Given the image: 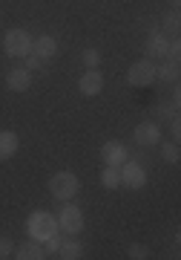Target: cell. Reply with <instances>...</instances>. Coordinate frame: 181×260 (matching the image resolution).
Segmentation results:
<instances>
[{"label":"cell","instance_id":"cell-1","mask_svg":"<svg viewBox=\"0 0 181 260\" xmlns=\"http://www.w3.org/2000/svg\"><path fill=\"white\" fill-rule=\"evenodd\" d=\"M26 232H29V237H32V240L43 243L49 234L58 232V217H55V214H49V211H32L26 217Z\"/></svg>","mask_w":181,"mask_h":260},{"label":"cell","instance_id":"cell-16","mask_svg":"<svg viewBox=\"0 0 181 260\" xmlns=\"http://www.w3.org/2000/svg\"><path fill=\"white\" fill-rule=\"evenodd\" d=\"M155 81L175 84L178 81V64H175V61H161V64H155Z\"/></svg>","mask_w":181,"mask_h":260},{"label":"cell","instance_id":"cell-12","mask_svg":"<svg viewBox=\"0 0 181 260\" xmlns=\"http://www.w3.org/2000/svg\"><path fill=\"white\" fill-rule=\"evenodd\" d=\"M12 257H18V260H43L46 257V251H43V243L40 240H23L20 246H15V251H12Z\"/></svg>","mask_w":181,"mask_h":260},{"label":"cell","instance_id":"cell-4","mask_svg":"<svg viewBox=\"0 0 181 260\" xmlns=\"http://www.w3.org/2000/svg\"><path fill=\"white\" fill-rule=\"evenodd\" d=\"M127 81L132 84V87H153L155 84V61H150V58L135 61V64L127 70Z\"/></svg>","mask_w":181,"mask_h":260},{"label":"cell","instance_id":"cell-14","mask_svg":"<svg viewBox=\"0 0 181 260\" xmlns=\"http://www.w3.org/2000/svg\"><path fill=\"white\" fill-rule=\"evenodd\" d=\"M55 257H61V260H78V257H83L81 240H75V234H69L66 240H61V249H58Z\"/></svg>","mask_w":181,"mask_h":260},{"label":"cell","instance_id":"cell-18","mask_svg":"<svg viewBox=\"0 0 181 260\" xmlns=\"http://www.w3.org/2000/svg\"><path fill=\"white\" fill-rule=\"evenodd\" d=\"M161 145V159L170 162V165H178L181 159V150H178V142H158Z\"/></svg>","mask_w":181,"mask_h":260},{"label":"cell","instance_id":"cell-3","mask_svg":"<svg viewBox=\"0 0 181 260\" xmlns=\"http://www.w3.org/2000/svg\"><path fill=\"white\" fill-rule=\"evenodd\" d=\"M32 41L35 38L29 35L26 29H9L3 35V52L9 58H26L32 52Z\"/></svg>","mask_w":181,"mask_h":260},{"label":"cell","instance_id":"cell-6","mask_svg":"<svg viewBox=\"0 0 181 260\" xmlns=\"http://www.w3.org/2000/svg\"><path fill=\"white\" fill-rule=\"evenodd\" d=\"M58 232H66V234L83 232V214H81V208H75L69 200H66V205L61 208V214H58Z\"/></svg>","mask_w":181,"mask_h":260},{"label":"cell","instance_id":"cell-24","mask_svg":"<svg viewBox=\"0 0 181 260\" xmlns=\"http://www.w3.org/2000/svg\"><path fill=\"white\" fill-rule=\"evenodd\" d=\"M164 26L170 29V32H178V12H170L167 20H164Z\"/></svg>","mask_w":181,"mask_h":260},{"label":"cell","instance_id":"cell-10","mask_svg":"<svg viewBox=\"0 0 181 260\" xmlns=\"http://www.w3.org/2000/svg\"><path fill=\"white\" fill-rule=\"evenodd\" d=\"M78 90H81L86 99L104 93V75H101V70H86V73L81 75V81H78Z\"/></svg>","mask_w":181,"mask_h":260},{"label":"cell","instance_id":"cell-15","mask_svg":"<svg viewBox=\"0 0 181 260\" xmlns=\"http://www.w3.org/2000/svg\"><path fill=\"white\" fill-rule=\"evenodd\" d=\"M18 153V133L12 130H0V162H6Z\"/></svg>","mask_w":181,"mask_h":260},{"label":"cell","instance_id":"cell-13","mask_svg":"<svg viewBox=\"0 0 181 260\" xmlns=\"http://www.w3.org/2000/svg\"><path fill=\"white\" fill-rule=\"evenodd\" d=\"M32 55H37L40 61H52L58 55V41L52 35H40L32 41Z\"/></svg>","mask_w":181,"mask_h":260},{"label":"cell","instance_id":"cell-23","mask_svg":"<svg viewBox=\"0 0 181 260\" xmlns=\"http://www.w3.org/2000/svg\"><path fill=\"white\" fill-rule=\"evenodd\" d=\"M40 67H43V61L29 52V55H26V70H29V73H35V70H40Z\"/></svg>","mask_w":181,"mask_h":260},{"label":"cell","instance_id":"cell-2","mask_svg":"<svg viewBox=\"0 0 181 260\" xmlns=\"http://www.w3.org/2000/svg\"><path fill=\"white\" fill-rule=\"evenodd\" d=\"M78 191H81V179L75 177L72 171H58V174L49 179V194H52L55 200H61V203L72 200Z\"/></svg>","mask_w":181,"mask_h":260},{"label":"cell","instance_id":"cell-26","mask_svg":"<svg viewBox=\"0 0 181 260\" xmlns=\"http://www.w3.org/2000/svg\"><path fill=\"white\" fill-rule=\"evenodd\" d=\"M170 3H178V0H170Z\"/></svg>","mask_w":181,"mask_h":260},{"label":"cell","instance_id":"cell-11","mask_svg":"<svg viewBox=\"0 0 181 260\" xmlns=\"http://www.w3.org/2000/svg\"><path fill=\"white\" fill-rule=\"evenodd\" d=\"M101 159H104V165H115L121 168L124 162L129 159V150L121 145V142H107L104 148H101Z\"/></svg>","mask_w":181,"mask_h":260},{"label":"cell","instance_id":"cell-20","mask_svg":"<svg viewBox=\"0 0 181 260\" xmlns=\"http://www.w3.org/2000/svg\"><path fill=\"white\" fill-rule=\"evenodd\" d=\"M127 257H132V260H147L150 257V249H147L144 243H132L127 249Z\"/></svg>","mask_w":181,"mask_h":260},{"label":"cell","instance_id":"cell-21","mask_svg":"<svg viewBox=\"0 0 181 260\" xmlns=\"http://www.w3.org/2000/svg\"><path fill=\"white\" fill-rule=\"evenodd\" d=\"M61 240H64V237H61L58 232L49 234V237L43 240V251H46V254H58V249H61Z\"/></svg>","mask_w":181,"mask_h":260},{"label":"cell","instance_id":"cell-22","mask_svg":"<svg viewBox=\"0 0 181 260\" xmlns=\"http://www.w3.org/2000/svg\"><path fill=\"white\" fill-rule=\"evenodd\" d=\"M12 251H15L12 240H9V237H0V260H3V257H12Z\"/></svg>","mask_w":181,"mask_h":260},{"label":"cell","instance_id":"cell-17","mask_svg":"<svg viewBox=\"0 0 181 260\" xmlns=\"http://www.w3.org/2000/svg\"><path fill=\"white\" fill-rule=\"evenodd\" d=\"M101 185L107 188V191H115L121 185V171L115 165H104V171H101Z\"/></svg>","mask_w":181,"mask_h":260},{"label":"cell","instance_id":"cell-8","mask_svg":"<svg viewBox=\"0 0 181 260\" xmlns=\"http://www.w3.org/2000/svg\"><path fill=\"white\" fill-rule=\"evenodd\" d=\"M167 49H170V41L164 38V32H153V35L147 38L144 44V55L150 58V61H167Z\"/></svg>","mask_w":181,"mask_h":260},{"label":"cell","instance_id":"cell-7","mask_svg":"<svg viewBox=\"0 0 181 260\" xmlns=\"http://www.w3.org/2000/svg\"><path fill=\"white\" fill-rule=\"evenodd\" d=\"M132 139L141 145V148H155L161 142V124L158 121H141L135 130H132Z\"/></svg>","mask_w":181,"mask_h":260},{"label":"cell","instance_id":"cell-9","mask_svg":"<svg viewBox=\"0 0 181 260\" xmlns=\"http://www.w3.org/2000/svg\"><path fill=\"white\" fill-rule=\"evenodd\" d=\"M6 87H9L12 93H26L29 87H32V73H29L26 67H12L9 73H6Z\"/></svg>","mask_w":181,"mask_h":260},{"label":"cell","instance_id":"cell-5","mask_svg":"<svg viewBox=\"0 0 181 260\" xmlns=\"http://www.w3.org/2000/svg\"><path fill=\"white\" fill-rule=\"evenodd\" d=\"M118 171H121V185L129 188V191H141L147 185V171L144 165H138L135 159H127Z\"/></svg>","mask_w":181,"mask_h":260},{"label":"cell","instance_id":"cell-25","mask_svg":"<svg viewBox=\"0 0 181 260\" xmlns=\"http://www.w3.org/2000/svg\"><path fill=\"white\" fill-rule=\"evenodd\" d=\"M172 121V124H170V136H172V139H178V136H181V124H178V116H175V119H170Z\"/></svg>","mask_w":181,"mask_h":260},{"label":"cell","instance_id":"cell-19","mask_svg":"<svg viewBox=\"0 0 181 260\" xmlns=\"http://www.w3.org/2000/svg\"><path fill=\"white\" fill-rule=\"evenodd\" d=\"M83 64H86V70H98L101 67V52L95 47H89V49H83Z\"/></svg>","mask_w":181,"mask_h":260}]
</instances>
